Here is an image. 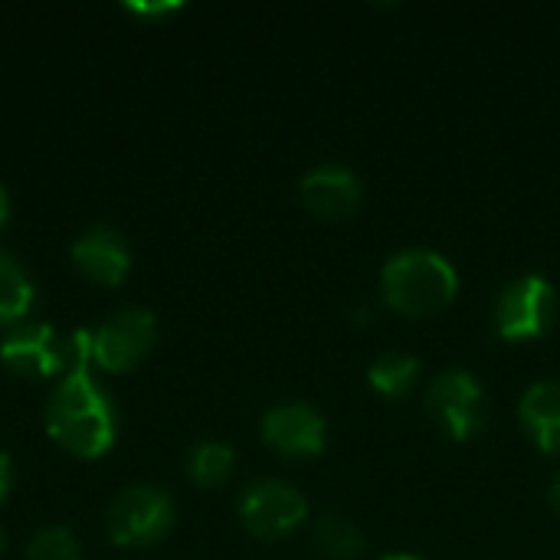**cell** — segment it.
Returning a JSON list of instances; mask_svg holds the SVG:
<instances>
[{
	"mask_svg": "<svg viewBox=\"0 0 560 560\" xmlns=\"http://www.w3.org/2000/svg\"><path fill=\"white\" fill-rule=\"evenodd\" d=\"M72 351L75 358L46 404V433L69 456L92 463L108 456L118 443V410L92 374L85 328L72 335Z\"/></svg>",
	"mask_w": 560,
	"mask_h": 560,
	"instance_id": "1",
	"label": "cell"
},
{
	"mask_svg": "<svg viewBox=\"0 0 560 560\" xmlns=\"http://www.w3.org/2000/svg\"><path fill=\"white\" fill-rule=\"evenodd\" d=\"M381 289L394 312L407 318H430L456 299L459 276L443 253L417 246L387 259Z\"/></svg>",
	"mask_w": 560,
	"mask_h": 560,
	"instance_id": "2",
	"label": "cell"
},
{
	"mask_svg": "<svg viewBox=\"0 0 560 560\" xmlns=\"http://www.w3.org/2000/svg\"><path fill=\"white\" fill-rule=\"evenodd\" d=\"M177 509L174 499L164 489L154 486H128L121 489L108 505V538L118 548L144 551L164 541L174 528Z\"/></svg>",
	"mask_w": 560,
	"mask_h": 560,
	"instance_id": "3",
	"label": "cell"
},
{
	"mask_svg": "<svg viewBox=\"0 0 560 560\" xmlns=\"http://www.w3.org/2000/svg\"><path fill=\"white\" fill-rule=\"evenodd\" d=\"M158 341V318L148 308H121L89 331L92 371L125 374L135 371Z\"/></svg>",
	"mask_w": 560,
	"mask_h": 560,
	"instance_id": "4",
	"label": "cell"
},
{
	"mask_svg": "<svg viewBox=\"0 0 560 560\" xmlns=\"http://www.w3.org/2000/svg\"><path fill=\"white\" fill-rule=\"evenodd\" d=\"M72 338H62L46 322H23L7 331L0 341V361L10 374L23 381H49L62 377L72 364Z\"/></svg>",
	"mask_w": 560,
	"mask_h": 560,
	"instance_id": "5",
	"label": "cell"
},
{
	"mask_svg": "<svg viewBox=\"0 0 560 560\" xmlns=\"http://www.w3.org/2000/svg\"><path fill=\"white\" fill-rule=\"evenodd\" d=\"M558 322V292L545 276H522L499 292L495 331L505 341L545 338Z\"/></svg>",
	"mask_w": 560,
	"mask_h": 560,
	"instance_id": "6",
	"label": "cell"
},
{
	"mask_svg": "<svg viewBox=\"0 0 560 560\" xmlns=\"http://www.w3.org/2000/svg\"><path fill=\"white\" fill-rule=\"evenodd\" d=\"M430 417L446 430V436L469 443L489 423V400L482 384L469 371H443L427 394Z\"/></svg>",
	"mask_w": 560,
	"mask_h": 560,
	"instance_id": "7",
	"label": "cell"
},
{
	"mask_svg": "<svg viewBox=\"0 0 560 560\" xmlns=\"http://www.w3.org/2000/svg\"><path fill=\"white\" fill-rule=\"evenodd\" d=\"M305 518H308L305 495L282 479H259L240 499L243 528L262 541H279L292 535Z\"/></svg>",
	"mask_w": 560,
	"mask_h": 560,
	"instance_id": "8",
	"label": "cell"
},
{
	"mask_svg": "<svg viewBox=\"0 0 560 560\" xmlns=\"http://www.w3.org/2000/svg\"><path fill=\"white\" fill-rule=\"evenodd\" d=\"M69 259L85 282L102 289H118L131 272V249L125 236L108 223H95L82 236H75Z\"/></svg>",
	"mask_w": 560,
	"mask_h": 560,
	"instance_id": "9",
	"label": "cell"
},
{
	"mask_svg": "<svg viewBox=\"0 0 560 560\" xmlns=\"http://www.w3.org/2000/svg\"><path fill=\"white\" fill-rule=\"evenodd\" d=\"M262 440L272 453L289 459H312L325 453V417L308 404H279L262 417Z\"/></svg>",
	"mask_w": 560,
	"mask_h": 560,
	"instance_id": "10",
	"label": "cell"
},
{
	"mask_svg": "<svg viewBox=\"0 0 560 560\" xmlns=\"http://www.w3.org/2000/svg\"><path fill=\"white\" fill-rule=\"evenodd\" d=\"M299 197L308 213L322 220H345L358 213L364 200V184L351 167L341 164H318L299 180Z\"/></svg>",
	"mask_w": 560,
	"mask_h": 560,
	"instance_id": "11",
	"label": "cell"
},
{
	"mask_svg": "<svg viewBox=\"0 0 560 560\" xmlns=\"http://www.w3.org/2000/svg\"><path fill=\"white\" fill-rule=\"evenodd\" d=\"M518 417L535 446L560 459V381L532 384L518 404Z\"/></svg>",
	"mask_w": 560,
	"mask_h": 560,
	"instance_id": "12",
	"label": "cell"
},
{
	"mask_svg": "<svg viewBox=\"0 0 560 560\" xmlns=\"http://www.w3.org/2000/svg\"><path fill=\"white\" fill-rule=\"evenodd\" d=\"M36 305V285L30 272L0 249V328H16L30 322V312Z\"/></svg>",
	"mask_w": 560,
	"mask_h": 560,
	"instance_id": "13",
	"label": "cell"
},
{
	"mask_svg": "<svg viewBox=\"0 0 560 560\" xmlns=\"http://www.w3.org/2000/svg\"><path fill=\"white\" fill-rule=\"evenodd\" d=\"M312 545L325 560H358L368 548L361 528L345 515H322L312 532Z\"/></svg>",
	"mask_w": 560,
	"mask_h": 560,
	"instance_id": "14",
	"label": "cell"
},
{
	"mask_svg": "<svg viewBox=\"0 0 560 560\" xmlns=\"http://www.w3.org/2000/svg\"><path fill=\"white\" fill-rule=\"evenodd\" d=\"M368 381L381 397H407L420 381V361L404 351H387L368 368Z\"/></svg>",
	"mask_w": 560,
	"mask_h": 560,
	"instance_id": "15",
	"label": "cell"
},
{
	"mask_svg": "<svg viewBox=\"0 0 560 560\" xmlns=\"http://www.w3.org/2000/svg\"><path fill=\"white\" fill-rule=\"evenodd\" d=\"M236 466V453L233 446L220 443V440H207V443H197L187 456V476L194 479V486L200 489H213V486H223L230 479Z\"/></svg>",
	"mask_w": 560,
	"mask_h": 560,
	"instance_id": "16",
	"label": "cell"
},
{
	"mask_svg": "<svg viewBox=\"0 0 560 560\" xmlns=\"http://www.w3.org/2000/svg\"><path fill=\"white\" fill-rule=\"evenodd\" d=\"M26 560H82V545L66 525H49L33 535Z\"/></svg>",
	"mask_w": 560,
	"mask_h": 560,
	"instance_id": "17",
	"label": "cell"
},
{
	"mask_svg": "<svg viewBox=\"0 0 560 560\" xmlns=\"http://www.w3.org/2000/svg\"><path fill=\"white\" fill-rule=\"evenodd\" d=\"M125 10L128 13H144V16H154L158 20V16H167V13H174L180 7L177 3H154V7L151 3H125Z\"/></svg>",
	"mask_w": 560,
	"mask_h": 560,
	"instance_id": "18",
	"label": "cell"
},
{
	"mask_svg": "<svg viewBox=\"0 0 560 560\" xmlns=\"http://www.w3.org/2000/svg\"><path fill=\"white\" fill-rule=\"evenodd\" d=\"M10 492H13V463L7 453H0V509L10 499Z\"/></svg>",
	"mask_w": 560,
	"mask_h": 560,
	"instance_id": "19",
	"label": "cell"
},
{
	"mask_svg": "<svg viewBox=\"0 0 560 560\" xmlns=\"http://www.w3.org/2000/svg\"><path fill=\"white\" fill-rule=\"evenodd\" d=\"M548 502H551V509L560 515V472H555V479L548 486Z\"/></svg>",
	"mask_w": 560,
	"mask_h": 560,
	"instance_id": "20",
	"label": "cell"
},
{
	"mask_svg": "<svg viewBox=\"0 0 560 560\" xmlns=\"http://www.w3.org/2000/svg\"><path fill=\"white\" fill-rule=\"evenodd\" d=\"M7 220H10V194H7V187L0 184V230L7 226Z\"/></svg>",
	"mask_w": 560,
	"mask_h": 560,
	"instance_id": "21",
	"label": "cell"
},
{
	"mask_svg": "<svg viewBox=\"0 0 560 560\" xmlns=\"http://www.w3.org/2000/svg\"><path fill=\"white\" fill-rule=\"evenodd\" d=\"M381 560H423V558H413V555H387V558Z\"/></svg>",
	"mask_w": 560,
	"mask_h": 560,
	"instance_id": "22",
	"label": "cell"
},
{
	"mask_svg": "<svg viewBox=\"0 0 560 560\" xmlns=\"http://www.w3.org/2000/svg\"><path fill=\"white\" fill-rule=\"evenodd\" d=\"M7 551V532H3V525H0V555Z\"/></svg>",
	"mask_w": 560,
	"mask_h": 560,
	"instance_id": "23",
	"label": "cell"
}]
</instances>
